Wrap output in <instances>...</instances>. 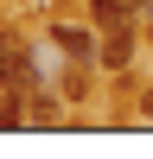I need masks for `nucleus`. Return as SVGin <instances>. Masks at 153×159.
Wrapping results in <instances>:
<instances>
[{"instance_id":"obj_5","label":"nucleus","mask_w":153,"mask_h":159,"mask_svg":"<svg viewBox=\"0 0 153 159\" xmlns=\"http://www.w3.org/2000/svg\"><path fill=\"white\" fill-rule=\"evenodd\" d=\"M140 108H147V115H153V89H147V102H140Z\"/></svg>"},{"instance_id":"obj_3","label":"nucleus","mask_w":153,"mask_h":159,"mask_svg":"<svg viewBox=\"0 0 153 159\" xmlns=\"http://www.w3.org/2000/svg\"><path fill=\"white\" fill-rule=\"evenodd\" d=\"M58 45L76 51V57H89V32H76V25H58Z\"/></svg>"},{"instance_id":"obj_4","label":"nucleus","mask_w":153,"mask_h":159,"mask_svg":"<svg viewBox=\"0 0 153 159\" xmlns=\"http://www.w3.org/2000/svg\"><path fill=\"white\" fill-rule=\"evenodd\" d=\"M121 7H128V13H153V0H121Z\"/></svg>"},{"instance_id":"obj_1","label":"nucleus","mask_w":153,"mask_h":159,"mask_svg":"<svg viewBox=\"0 0 153 159\" xmlns=\"http://www.w3.org/2000/svg\"><path fill=\"white\" fill-rule=\"evenodd\" d=\"M128 57H134V25H115V32L102 38V64H109V70H121Z\"/></svg>"},{"instance_id":"obj_2","label":"nucleus","mask_w":153,"mask_h":159,"mask_svg":"<svg viewBox=\"0 0 153 159\" xmlns=\"http://www.w3.org/2000/svg\"><path fill=\"white\" fill-rule=\"evenodd\" d=\"M89 25L115 32V25H134V19H128V7H121V0H96V7H89Z\"/></svg>"}]
</instances>
